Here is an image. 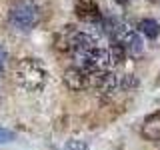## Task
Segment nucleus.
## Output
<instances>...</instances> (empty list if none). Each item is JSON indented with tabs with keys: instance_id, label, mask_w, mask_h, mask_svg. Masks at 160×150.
Wrapping results in <instances>:
<instances>
[{
	"instance_id": "nucleus-1",
	"label": "nucleus",
	"mask_w": 160,
	"mask_h": 150,
	"mask_svg": "<svg viewBox=\"0 0 160 150\" xmlns=\"http://www.w3.org/2000/svg\"><path fill=\"white\" fill-rule=\"evenodd\" d=\"M14 74H16V82L26 92H40L46 86V70L36 58H22Z\"/></svg>"
},
{
	"instance_id": "nucleus-4",
	"label": "nucleus",
	"mask_w": 160,
	"mask_h": 150,
	"mask_svg": "<svg viewBox=\"0 0 160 150\" xmlns=\"http://www.w3.org/2000/svg\"><path fill=\"white\" fill-rule=\"evenodd\" d=\"M62 80H64V84H66L70 90L78 92V90H84L90 84V74L86 72V70L78 68V66H72V68L64 70Z\"/></svg>"
},
{
	"instance_id": "nucleus-6",
	"label": "nucleus",
	"mask_w": 160,
	"mask_h": 150,
	"mask_svg": "<svg viewBox=\"0 0 160 150\" xmlns=\"http://www.w3.org/2000/svg\"><path fill=\"white\" fill-rule=\"evenodd\" d=\"M76 14L86 22H94L100 18L98 4L94 0H76Z\"/></svg>"
},
{
	"instance_id": "nucleus-5",
	"label": "nucleus",
	"mask_w": 160,
	"mask_h": 150,
	"mask_svg": "<svg viewBox=\"0 0 160 150\" xmlns=\"http://www.w3.org/2000/svg\"><path fill=\"white\" fill-rule=\"evenodd\" d=\"M116 42L124 44V48H126L128 56H132V58H140V56H142V52H144L142 38H140L138 32H134V30H128V28H126V30L122 32V36H120Z\"/></svg>"
},
{
	"instance_id": "nucleus-8",
	"label": "nucleus",
	"mask_w": 160,
	"mask_h": 150,
	"mask_svg": "<svg viewBox=\"0 0 160 150\" xmlns=\"http://www.w3.org/2000/svg\"><path fill=\"white\" fill-rule=\"evenodd\" d=\"M106 50H108L110 66H118V64H122L124 60H126V54H128V52H126V48H124V44H120V42H112Z\"/></svg>"
},
{
	"instance_id": "nucleus-13",
	"label": "nucleus",
	"mask_w": 160,
	"mask_h": 150,
	"mask_svg": "<svg viewBox=\"0 0 160 150\" xmlns=\"http://www.w3.org/2000/svg\"><path fill=\"white\" fill-rule=\"evenodd\" d=\"M4 64H6V50L0 44V74H2V70H4Z\"/></svg>"
},
{
	"instance_id": "nucleus-2",
	"label": "nucleus",
	"mask_w": 160,
	"mask_h": 150,
	"mask_svg": "<svg viewBox=\"0 0 160 150\" xmlns=\"http://www.w3.org/2000/svg\"><path fill=\"white\" fill-rule=\"evenodd\" d=\"M40 10L32 0H18L8 12V22L16 30H30L38 24Z\"/></svg>"
},
{
	"instance_id": "nucleus-12",
	"label": "nucleus",
	"mask_w": 160,
	"mask_h": 150,
	"mask_svg": "<svg viewBox=\"0 0 160 150\" xmlns=\"http://www.w3.org/2000/svg\"><path fill=\"white\" fill-rule=\"evenodd\" d=\"M14 140V132L12 130H8V128H0V142H12Z\"/></svg>"
},
{
	"instance_id": "nucleus-3",
	"label": "nucleus",
	"mask_w": 160,
	"mask_h": 150,
	"mask_svg": "<svg viewBox=\"0 0 160 150\" xmlns=\"http://www.w3.org/2000/svg\"><path fill=\"white\" fill-rule=\"evenodd\" d=\"M90 82H92V86L102 94H110L120 86L118 76L114 72H110V70H100V72L90 74Z\"/></svg>"
},
{
	"instance_id": "nucleus-9",
	"label": "nucleus",
	"mask_w": 160,
	"mask_h": 150,
	"mask_svg": "<svg viewBox=\"0 0 160 150\" xmlns=\"http://www.w3.org/2000/svg\"><path fill=\"white\" fill-rule=\"evenodd\" d=\"M138 32L144 34L146 38H156L160 34V24L152 18H144L138 22Z\"/></svg>"
},
{
	"instance_id": "nucleus-10",
	"label": "nucleus",
	"mask_w": 160,
	"mask_h": 150,
	"mask_svg": "<svg viewBox=\"0 0 160 150\" xmlns=\"http://www.w3.org/2000/svg\"><path fill=\"white\" fill-rule=\"evenodd\" d=\"M136 78L132 76V74H124L122 80H120V88H124V90H130V88H134L136 86Z\"/></svg>"
},
{
	"instance_id": "nucleus-11",
	"label": "nucleus",
	"mask_w": 160,
	"mask_h": 150,
	"mask_svg": "<svg viewBox=\"0 0 160 150\" xmlns=\"http://www.w3.org/2000/svg\"><path fill=\"white\" fill-rule=\"evenodd\" d=\"M84 148H86V144L80 142V140H68L62 146V150H84Z\"/></svg>"
},
{
	"instance_id": "nucleus-7",
	"label": "nucleus",
	"mask_w": 160,
	"mask_h": 150,
	"mask_svg": "<svg viewBox=\"0 0 160 150\" xmlns=\"http://www.w3.org/2000/svg\"><path fill=\"white\" fill-rule=\"evenodd\" d=\"M142 136L154 142V140H160V114H150V116L144 118L142 122Z\"/></svg>"
},
{
	"instance_id": "nucleus-14",
	"label": "nucleus",
	"mask_w": 160,
	"mask_h": 150,
	"mask_svg": "<svg viewBox=\"0 0 160 150\" xmlns=\"http://www.w3.org/2000/svg\"><path fill=\"white\" fill-rule=\"evenodd\" d=\"M114 2H118V4H126L128 0H114Z\"/></svg>"
}]
</instances>
